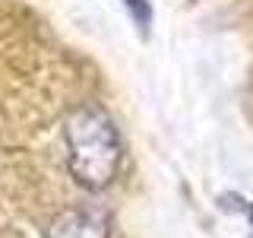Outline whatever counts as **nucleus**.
Wrapping results in <instances>:
<instances>
[{
    "instance_id": "nucleus-1",
    "label": "nucleus",
    "mask_w": 253,
    "mask_h": 238,
    "mask_svg": "<svg viewBox=\"0 0 253 238\" xmlns=\"http://www.w3.org/2000/svg\"><path fill=\"white\" fill-rule=\"evenodd\" d=\"M63 140H67V162L70 175L76 184L89 190H105L117 178L121 169V137L111 115L101 105H79L70 111L67 127H63Z\"/></svg>"
},
{
    "instance_id": "nucleus-2",
    "label": "nucleus",
    "mask_w": 253,
    "mask_h": 238,
    "mask_svg": "<svg viewBox=\"0 0 253 238\" xmlns=\"http://www.w3.org/2000/svg\"><path fill=\"white\" fill-rule=\"evenodd\" d=\"M44 238H111V216L95 203L70 206L47 222Z\"/></svg>"
},
{
    "instance_id": "nucleus-3",
    "label": "nucleus",
    "mask_w": 253,
    "mask_h": 238,
    "mask_svg": "<svg viewBox=\"0 0 253 238\" xmlns=\"http://www.w3.org/2000/svg\"><path fill=\"white\" fill-rule=\"evenodd\" d=\"M124 6L130 10L133 22H136V29L146 35L149 26H152V6H149V0H124Z\"/></svg>"
}]
</instances>
